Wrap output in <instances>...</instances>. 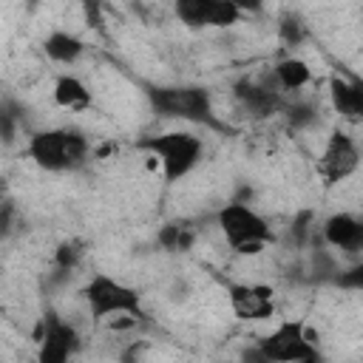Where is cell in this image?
<instances>
[{"label": "cell", "mask_w": 363, "mask_h": 363, "mask_svg": "<svg viewBox=\"0 0 363 363\" xmlns=\"http://www.w3.org/2000/svg\"><path fill=\"white\" fill-rule=\"evenodd\" d=\"M139 150H147L159 159L162 164V176L167 184L182 182L201 159V139L196 133L187 130H167V133H153L147 139L139 142Z\"/></svg>", "instance_id": "cell-3"}, {"label": "cell", "mask_w": 363, "mask_h": 363, "mask_svg": "<svg viewBox=\"0 0 363 363\" xmlns=\"http://www.w3.org/2000/svg\"><path fill=\"white\" fill-rule=\"evenodd\" d=\"M79 295L88 303L91 320H96V323L105 320V318H111V315H128L133 320L145 318V312H142V295L133 286H128V284H122V281H116V278H111L105 272L91 275L85 281V286L79 289Z\"/></svg>", "instance_id": "cell-5"}, {"label": "cell", "mask_w": 363, "mask_h": 363, "mask_svg": "<svg viewBox=\"0 0 363 363\" xmlns=\"http://www.w3.org/2000/svg\"><path fill=\"white\" fill-rule=\"evenodd\" d=\"M227 298L241 320H264L275 312V292L267 284H230Z\"/></svg>", "instance_id": "cell-10"}, {"label": "cell", "mask_w": 363, "mask_h": 363, "mask_svg": "<svg viewBox=\"0 0 363 363\" xmlns=\"http://www.w3.org/2000/svg\"><path fill=\"white\" fill-rule=\"evenodd\" d=\"M233 96H235V102L250 113V116H269V113H275L278 108H281V99H278V91L275 88H269V85H264V82H255V79H250V77H244V79H238L235 85H233Z\"/></svg>", "instance_id": "cell-11"}, {"label": "cell", "mask_w": 363, "mask_h": 363, "mask_svg": "<svg viewBox=\"0 0 363 363\" xmlns=\"http://www.w3.org/2000/svg\"><path fill=\"white\" fill-rule=\"evenodd\" d=\"M26 150L31 162L48 173H68L88 162V139L71 128L37 130L31 133Z\"/></svg>", "instance_id": "cell-2"}, {"label": "cell", "mask_w": 363, "mask_h": 363, "mask_svg": "<svg viewBox=\"0 0 363 363\" xmlns=\"http://www.w3.org/2000/svg\"><path fill=\"white\" fill-rule=\"evenodd\" d=\"M227 244L233 247V252L238 255H258L269 241H275L272 227L267 224V218L261 213H255L250 204L244 201H230L218 210L216 216Z\"/></svg>", "instance_id": "cell-4"}, {"label": "cell", "mask_w": 363, "mask_h": 363, "mask_svg": "<svg viewBox=\"0 0 363 363\" xmlns=\"http://www.w3.org/2000/svg\"><path fill=\"white\" fill-rule=\"evenodd\" d=\"M159 244L164 250H190L193 247V230L190 227H182V224H167L162 233H159Z\"/></svg>", "instance_id": "cell-18"}, {"label": "cell", "mask_w": 363, "mask_h": 363, "mask_svg": "<svg viewBox=\"0 0 363 363\" xmlns=\"http://www.w3.org/2000/svg\"><path fill=\"white\" fill-rule=\"evenodd\" d=\"M54 102L65 111H85V108H91V91L85 88V82L79 77L62 74L54 82Z\"/></svg>", "instance_id": "cell-15"}, {"label": "cell", "mask_w": 363, "mask_h": 363, "mask_svg": "<svg viewBox=\"0 0 363 363\" xmlns=\"http://www.w3.org/2000/svg\"><path fill=\"white\" fill-rule=\"evenodd\" d=\"M145 96L153 113L162 119H182V122L224 130V125L213 113L210 91L201 85H145Z\"/></svg>", "instance_id": "cell-1"}, {"label": "cell", "mask_w": 363, "mask_h": 363, "mask_svg": "<svg viewBox=\"0 0 363 363\" xmlns=\"http://www.w3.org/2000/svg\"><path fill=\"white\" fill-rule=\"evenodd\" d=\"M306 23L301 20V14H295V11H286V14H281V20H278V37H281V43L286 45V48H295V45H301L303 40H306Z\"/></svg>", "instance_id": "cell-17"}, {"label": "cell", "mask_w": 363, "mask_h": 363, "mask_svg": "<svg viewBox=\"0 0 363 363\" xmlns=\"http://www.w3.org/2000/svg\"><path fill=\"white\" fill-rule=\"evenodd\" d=\"M286 119L292 128H309L318 122V108L312 102H295L289 111H286Z\"/></svg>", "instance_id": "cell-21"}, {"label": "cell", "mask_w": 363, "mask_h": 363, "mask_svg": "<svg viewBox=\"0 0 363 363\" xmlns=\"http://www.w3.org/2000/svg\"><path fill=\"white\" fill-rule=\"evenodd\" d=\"M31 3H51V0H31Z\"/></svg>", "instance_id": "cell-25"}, {"label": "cell", "mask_w": 363, "mask_h": 363, "mask_svg": "<svg viewBox=\"0 0 363 363\" xmlns=\"http://www.w3.org/2000/svg\"><path fill=\"white\" fill-rule=\"evenodd\" d=\"M335 284H337V286H352V289H360V286H363V267H354V269H349V272L335 275Z\"/></svg>", "instance_id": "cell-22"}, {"label": "cell", "mask_w": 363, "mask_h": 363, "mask_svg": "<svg viewBox=\"0 0 363 363\" xmlns=\"http://www.w3.org/2000/svg\"><path fill=\"white\" fill-rule=\"evenodd\" d=\"M43 51H45V57L51 62L71 65V62H77L85 54V43L77 34H71V31H51L43 40Z\"/></svg>", "instance_id": "cell-14"}, {"label": "cell", "mask_w": 363, "mask_h": 363, "mask_svg": "<svg viewBox=\"0 0 363 363\" xmlns=\"http://www.w3.org/2000/svg\"><path fill=\"white\" fill-rule=\"evenodd\" d=\"M241 14H255V11H261V6H264V0H230Z\"/></svg>", "instance_id": "cell-24"}, {"label": "cell", "mask_w": 363, "mask_h": 363, "mask_svg": "<svg viewBox=\"0 0 363 363\" xmlns=\"http://www.w3.org/2000/svg\"><path fill=\"white\" fill-rule=\"evenodd\" d=\"M40 363H65L77 349H79V335L71 323L60 320L54 312H48L43 318V326H40Z\"/></svg>", "instance_id": "cell-9"}, {"label": "cell", "mask_w": 363, "mask_h": 363, "mask_svg": "<svg viewBox=\"0 0 363 363\" xmlns=\"http://www.w3.org/2000/svg\"><path fill=\"white\" fill-rule=\"evenodd\" d=\"M252 357L267 363H318V349L312 346L303 320H281L258 340Z\"/></svg>", "instance_id": "cell-6"}, {"label": "cell", "mask_w": 363, "mask_h": 363, "mask_svg": "<svg viewBox=\"0 0 363 363\" xmlns=\"http://www.w3.org/2000/svg\"><path fill=\"white\" fill-rule=\"evenodd\" d=\"M360 164V150L354 139L343 130H332L326 139V147L318 159V173L326 179V184H337L349 179Z\"/></svg>", "instance_id": "cell-8"}, {"label": "cell", "mask_w": 363, "mask_h": 363, "mask_svg": "<svg viewBox=\"0 0 363 363\" xmlns=\"http://www.w3.org/2000/svg\"><path fill=\"white\" fill-rule=\"evenodd\" d=\"M0 190H3V179H0Z\"/></svg>", "instance_id": "cell-26"}, {"label": "cell", "mask_w": 363, "mask_h": 363, "mask_svg": "<svg viewBox=\"0 0 363 363\" xmlns=\"http://www.w3.org/2000/svg\"><path fill=\"white\" fill-rule=\"evenodd\" d=\"M79 258H82V244H79V241H62V244L57 247V255H54L57 272L71 275V269L77 267Z\"/></svg>", "instance_id": "cell-19"}, {"label": "cell", "mask_w": 363, "mask_h": 363, "mask_svg": "<svg viewBox=\"0 0 363 363\" xmlns=\"http://www.w3.org/2000/svg\"><path fill=\"white\" fill-rule=\"evenodd\" d=\"M323 241L335 250L354 252L363 244V221L352 213H335L323 221Z\"/></svg>", "instance_id": "cell-12"}, {"label": "cell", "mask_w": 363, "mask_h": 363, "mask_svg": "<svg viewBox=\"0 0 363 363\" xmlns=\"http://www.w3.org/2000/svg\"><path fill=\"white\" fill-rule=\"evenodd\" d=\"M17 125H20V108H17L11 99L0 102V139H3V142H11Z\"/></svg>", "instance_id": "cell-20"}, {"label": "cell", "mask_w": 363, "mask_h": 363, "mask_svg": "<svg viewBox=\"0 0 363 363\" xmlns=\"http://www.w3.org/2000/svg\"><path fill=\"white\" fill-rule=\"evenodd\" d=\"M329 99H332V108L343 119L357 122L363 116V85H360V79H346L340 74H332L329 77Z\"/></svg>", "instance_id": "cell-13"}, {"label": "cell", "mask_w": 363, "mask_h": 363, "mask_svg": "<svg viewBox=\"0 0 363 363\" xmlns=\"http://www.w3.org/2000/svg\"><path fill=\"white\" fill-rule=\"evenodd\" d=\"M272 77H275V82H278L284 91H301L303 85H309L312 71H309V65H306L301 57H284V60L275 62Z\"/></svg>", "instance_id": "cell-16"}, {"label": "cell", "mask_w": 363, "mask_h": 363, "mask_svg": "<svg viewBox=\"0 0 363 363\" xmlns=\"http://www.w3.org/2000/svg\"><path fill=\"white\" fill-rule=\"evenodd\" d=\"M173 11L187 28H230L241 20L230 0H173Z\"/></svg>", "instance_id": "cell-7"}, {"label": "cell", "mask_w": 363, "mask_h": 363, "mask_svg": "<svg viewBox=\"0 0 363 363\" xmlns=\"http://www.w3.org/2000/svg\"><path fill=\"white\" fill-rule=\"evenodd\" d=\"M11 221H14V204L3 201L0 204V238H6L11 233Z\"/></svg>", "instance_id": "cell-23"}]
</instances>
